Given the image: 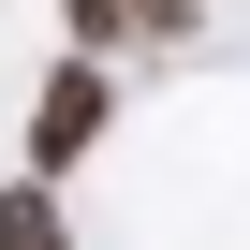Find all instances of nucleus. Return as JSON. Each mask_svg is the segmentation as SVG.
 <instances>
[{"label":"nucleus","mask_w":250,"mask_h":250,"mask_svg":"<svg viewBox=\"0 0 250 250\" xmlns=\"http://www.w3.org/2000/svg\"><path fill=\"white\" fill-rule=\"evenodd\" d=\"M206 15H191V0H133V44H191Z\"/></svg>","instance_id":"20e7f679"},{"label":"nucleus","mask_w":250,"mask_h":250,"mask_svg":"<svg viewBox=\"0 0 250 250\" xmlns=\"http://www.w3.org/2000/svg\"><path fill=\"white\" fill-rule=\"evenodd\" d=\"M0 250H74V221H59V191H44V177L0 191Z\"/></svg>","instance_id":"f03ea898"},{"label":"nucleus","mask_w":250,"mask_h":250,"mask_svg":"<svg viewBox=\"0 0 250 250\" xmlns=\"http://www.w3.org/2000/svg\"><path fill=\"white\" fill-rule=\"evenodd\" d=\"M103 118H118V88H103V59H59L44 88H30V177L59 191L88 147H103Z\"/></svg>","instance_id":"f257e3e1"},{"label":"nucleus","mask_w":250,"mask_h":250,"mask_svg":"<svg viewBox=\"0 0 250 250\" xmlns=\"http://www.w3.org/2000/svg\"><path fill=\"white\" fill-rule=\"evenodd\" d=\"M59 30H74V59H118L133 44V0H59Z\"/></svg>","instance_id":"7ed1b4c3"}]
</instances>
